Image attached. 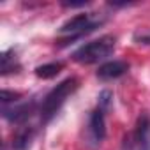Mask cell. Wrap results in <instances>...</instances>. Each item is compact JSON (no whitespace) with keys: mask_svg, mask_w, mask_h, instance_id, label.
<instances>
[{"mask_svg":"<svg viewBox=\"0 0 150 150\" xmlns=\"http://www.w3.org/2000/svg\"><path fill=\"white\" fill-rule=\"evenodd\" d=\"M76 88H78V80L76 78H67V80L60 81L55 88H51L50 94L44 97V101L41 104V118H42V122H50L57 115V111L62 108L65 99Z\"/></svg>","mask_w":150,"mask_h":150,"instance_id":"1","label":"cell"},{"mask_svg":"<svg viewBox=\"0 0 150 150\" xmlns=\"http://www.w3.org/2000/svg\"><path fill=\"white\" fill-rule=\"evenodd\" d=\"M115 42H117V39L113 35H103L99 39L78 48L72 53V60L78 62V64H83V65L96 64V62H99V60H103L113 53Z\"/></svg>","mask_w":150,"mask_h":150,"instance_id":"2","label":"cell"},{"mask_svg":"<svg viewBox=\"0 0 150 150\" xmlns=\"http://www.w3.org/2000/svg\"><path fill=\"white\" fill-rule=\"evenodd\" d=\"M97 25H101V20H94L92 14H78L71 20H67L62 27H60V34L67 35V39L62 44H67L69 41H74L88 32H92Z\"/></svg>","mask_w":150,"mask_h":150,"instance_id":"3","label":"cell"},{"mask_svg":"<svg viewBox=\"0 0 150 150\" xmlns=\"http://www.w3.org/2000/svg\"><path fill=\"white\" fill-rule=\"evenodd\" d=\"M88 134H90V141H94V146H97L106 134V127H104V111L101 108L94 110L90 113V120H88Z\"/></svg>","mask_w":150,"mask_h":150,"instance_id":"4","label":"cell"},{"mask_svg":"<svg viewBox=\"0 0 150 150\" xmlns=\"http://www.w3.org/2000/svg\"><path fill=\"white\" fill-rule=\"evenodd\" d=\"M134 143L138 150H150V117L148 115H139L136 122V131H134Z\"/></svg>","mask_w":150,"mask_h":150,"instance_id":"5","label":"cell"},{"mask_svg":"<svg viewBox=\"0 0 150 150\" xmlns=\"http://www.w3.org/2000/svg\"><path fill=\"white\" fill-rule=\"evenodd\" d=\"M129 71V64L124 62V60H113V62H106L103 64L99 69H97V78L99 80H115V78H120L122 74H125Z\"/></svg>","mask_w":150,"mask_h":150,"instance_id":"6","label":"cell"},{"mask_svg":"<svg viewBox=\"0 0 150 150\" xmlns=\"http://www.w3.org/2000/svg\"><path fill=\"white\" fill-rule=\"evenodd\" d=\"M35 136V131L32 127H23L16 132L14 139H13V148L14 150H28L32 145V139Z\"/></svg>","mask_w":150,"mask_h":150,"instance_id":"7","label":"cell"},{"mask_svg":"<svg viewBox=\"0 0 150 150\" xmlns=\"http://www.w3.org/2000/svg\"><path fill=\"white\" fill-rule=\"evenodd\" d=\"M64 64L60 62H51V64H44V65H39L35 67V76L42 78V80H50V78H55L57 74L62 71Z\"/></svg>","mask_w":150,"mask_h":150,"instance_id":"8","label":"cell"},{"mask_svg":"<svg viewBox=\"0 0 150 150\" xmlns=\"http://www.w3.org/2000/svg\"><path fill=\"white\" fill-rule=\"evenodd\" d=\"M111 101H113V94H111L110 90H103V92L99 94V106H97V108H101L103 111H106V110H110Z\"/></svg>","mask_w":150,"mask_h":150,"instance_id":"9","label":"cell"},{"mask_svg":"<svg viewBox=\"0 0 150 150\" xmlns=\"http://www.w3.org/2000/svg\"><path fill=\"white\" fill-rule=\"evenodd\" d=\"M20 97H21V94H18V92H9V90H2V94H0L2 104H7V103H16Z\"/></svg>","mask_w":150,"mask_h":150,"instance_id":"10","label":"cell"},{"mask_svg":"<svg viewBox=\"0 0 150 150\" xmlns=\"http://www.w3.org/2000/svg\"><path fill=\"white\" fill-rule=\"evenodd\" d=\"M64 7H83L87 6V0H81V2H64Z\"/></svg>","mask_w":150,"mask_h":150,"instance_id":"11","label":"cell"},{"mask_svg":"<svg viewBox=\"0 0 150 150\" xmlns=\"http://www.w3.org/2000/svg\"><path fill=\"white\" fill-rule=\"evenodd\" d=\"M134 39H136V41H141V42H148V44H150V35H148V34H139V32H138V34L134 35Z\"/></svg>","mask_w":150,"mask_h":150,"instance_id":"12","label":"cell"}]
</instances>
